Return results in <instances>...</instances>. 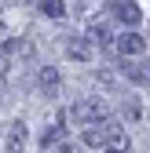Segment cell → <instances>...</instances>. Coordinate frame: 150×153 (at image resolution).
I'll return each instance as SVG.
<instances>
[{
    "instance_id": "cell-4",
    "label": "cell",
    "mask_w": 150,
    "mask_h": 153,
    "mask_svg": "<svg viewBox=\"0 0 150 153\" xmlns=\"http://www.w3.org/2000/svg\"><path fill=\"white\" fill-rule=\"evenodd\" d=\"M26 149V124L18 120L8 128V139H4V153H22Z\"/></svg>"
},
{
    "instance_id": "cell-2",
    "label": "cell",
    "mask_w": 150,
    "mask_h": 153,
    "mask_svg": "<svg viewBox=\"0 0 150 153\" xmlns=\"http://www.w3.org/2000/svg\"><path fill=\"white\" fill-rule=\"evenodd\" d=\"M70 117L77 120L81 128H88V124H99V120H106V106H103L99 99H81L77 106L70 109Z\"/></svg>"
},
{
    "instance_id": "cell-12",
    "label": "cell",
    "mask_w": 150,
    "mask_h": 153,
    "mask_svg": "<svg viewBox=\"0 0 150 153\" xmlns=\"http://www.w3.org/2000/svg\"><path fill=\"white\" fill-rule=\"evenodd\" d=\"M121 69H124V76H128V80H146V73H143L139 66H132V62H124Z\"/></svg>"
},
{
    "instance_id": "cell-10",
    "label": "cell",
    "mask_w": 150,
    "mask_h": 153,
    "mask_svg": "<svg viewBox=\"0 0 150 153\" xmlns=\"http://www.w3.org/2000/svg\"><path fill=\"white\" fill-rule=\"evenodd\" d=\"M40 11H44L48 18H62V15H66V7H62V0H40Z\"/></svg>"
},
{
    "instance_id": "cell-15",
    "label": "cell",
    "mask_w": 150,
    "mask_h": 153,
    "mask_svg": "<svg viewBox=\"0 0 150 153\" xmlns=\"http://www.w3.org/2000/svg\"><path fill=\"white\" fill-rule=\"evenodd\" d=\"M4 36H8V26H4V18H0V40H4Z\"/></svg>"
},
{
    "instance_id": "cell-7",
    "label": "cell",
    "mask_w": 150,
    "mask_h": 153,
    "mask_svg": "<svg viewBox=\"0 0 150 153\" xmlns=\"http://www.w3.org/2000/svg\"><path fill=\"white\" fill-rule=\"evenodd\" d=\"M37 84H40V91H59V69H55V66H44L40 73H37Z\"/></svg>"
},
{
    "instance_id": "cell-3",
    "label": "cell",
    "mask_w": 150,
    "mask_h": 153,
    "mask_svg": "<svg viewBox=\"0 0 150 153\" xmlns=\"http://www.w3.org/2000/svg\"><path fill=\"white\" fill-rule=\"evenodd\" d=\"M114 18H121L124 26H139V18H143V11H139V4L136 0H114Z\"/></svg>"
},
{
    "instance_id": "cell-9",
    "label": "cell",
    "mask_w": 150,
    "mask_h": 153,
    "mask_svg": "<svg viewBox=\"0 0 150 153\" xmlns=\"http://www.w3.org/2000/svg\"><path fill=\"white\" fill-rule=\"evenodd\" d=\"M92 36H95V40L110 51V44H114V33H110V26H106V22H95V26H92Z\"/></svg>"
},
{
    "instance_id": "cell-5",
    "label": "cell",
    "mask_w": 150,
    "mask_h": 153,
    "mask_svg": "<svg viewBox=\"0 0 150 153\" xmlns=\"http://www.w3.org/2000/svg\"><path fill=\"white\" fill-rule=\"evenodd\" d=\"M114 44H117L121 55H143V51H146V40H143L139 33H124V36H117Z\"/></svg>"
},
{
    "instance_id": "cell-1",
    "label": "cell",
    "mask_w": 150,
    "mask_h": 153,
    "mask_svg": "<svg viewBox=\"0 0 150 153\" xmlns=\"http://www.w3.org/2000/svg\"><path fill=\"white\" fill-rule=\"evenodd\" d=\"M81 142L84 146H114L117 153H124L128 149V135H124V128L117 124V120H99V124H88L84 131H81Z\"/></svg>"
},
{
    "instance_id": "cell-8",
    "label": "cell",
    "mask_w": 150,
    "mask_h": 153,
    "mask_svg": "<svg viewBox=\"0 0 150 153\" xmlns=\"http://www.w3.org/2000/svg\"><path fill=\"white\" fill-rule=\"evenodd\" d=\"M62 128H66V113H59L51 124H48V135H44V146H51V142H59L62 139Z\"/></svg>"
},
{
    "instance_id": "cell-11",
    "label": "cell",
    "mask_w": 150,
    "mask_h": 153,
    "mask_svg": "<svg viewBox=\"0 0 150 153\" xmlns=\"http://www.w3.org/2000/svg\"><path fill=\"white\" fill-rule=\"evenodd\" d=\"M8 55H33L29 40H8Z\"/></svg>"
},
{
    "instance_id": "cell-14",
    "label": "cell",
    "mask_w": 150,
    "mask_h": 153,
    "mask_svg": "<svg viewBox=\"0 0 150 153\" xmlns=\"http://www.w3.org/2000/svg\"><path fill=\"white\" fill-rule=\"evenodd\" d=\"M59 153H81V149H77V146H62Z\"/></svg>"
},
{
    "instance_id": "cell-13",
    "label": "cell",
    "mask_w": 150,
    "mask_h": 153,
    "mask_svg": "<svg viewBox=\"0 0 150 153\" xmlns=\"http://www.w3.org/2000/svg\"><path fill=\"white\" fill-rule=\"evenodd\" d=\"M8 66H11V55H8L4 48H0V80H4V76H8Z\"/></svg>"
},
{
    "instance_id": "cell-6",
    "label": "cell",
    "mask_w": 150,
    "mask_h": 153,
    "mask_svg": "<svg viewBox=\"0 0 150 153\" xmlns=\"http://www.w3.org/2000/svg\"><path fill=\"white\" fill-rule=\"evenodd\" d=\"M66 55H70L73 62H88L92 59V48H88L84 36H73V40H66Z\"/></svg>"
},
{
    "instance_id": "cell-16",
    "label": "cell",
    "mask_w": 150,
    "mask_h": 153,
    "mask_svg": "<svg viewBox=\"0 0 150 153\" xmlns=\"http://www.w3.org/2000/svg\"><path fill=\"white\" fill-rule=\"evenodd\" d=\"M106 153H117V149H106Z\"/></svg>"
}]
</instances>
